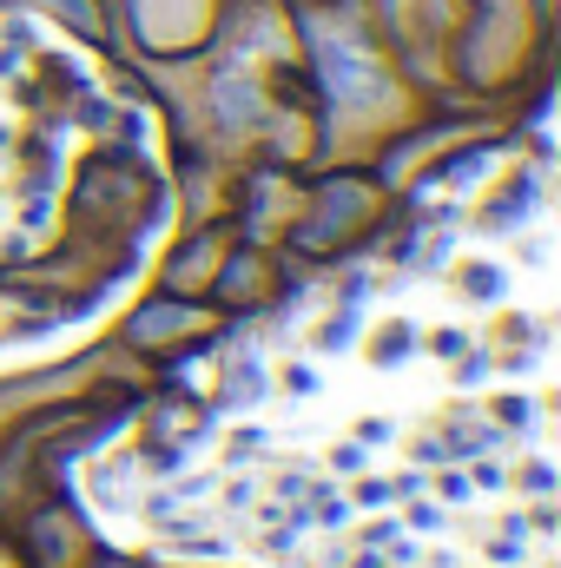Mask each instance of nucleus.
<instances>
[{
    "label": "nucleus",
    "mask_w": 561,
    "mask_h": 568,
    "mask_svg": "<svg viewBox=\"0 0 561 568\" xmlns=\"http://www.w3.org/2000/svg\"><path fill=\"white\" fill-rule=\"evenodd\" d=\"M172 324H178V311H145L133 331H140V337H152V331H172Z\"/></svg>",
    "instance_id": "obj_1"
}]
</instances>
